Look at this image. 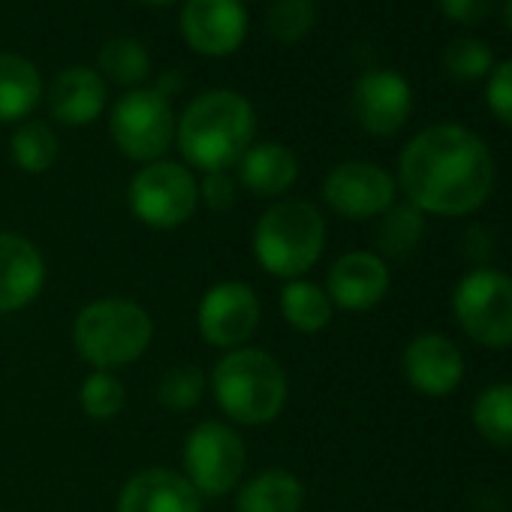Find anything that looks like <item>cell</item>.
Returning <instances> with one entry per match:
<instances>
[{"label":"cell","instance_id":"obj_24","mask_svg":"<svg viewBox=\"0 0 512 512\" xmlns=\"http://www.w3.org/2000/svg\"><path fill=\"white\" fill-rule=\"evenodd\" d=\"M97 64H100V70H97L100 76H106L109 82L124 85L130 91L139 88L151 73V58H148L145 46L130 37H112L100 49Z\"/></svg>","mask_w":512,"mask_h":512},{"label":"cell","instance_id":"obj_29","mask_svg":"<svg viewBox=\"0 0 512 512\" xmlns=\"http://www.w3.org/2000/svg\"><path fill=\"white\" fill-rule=\"evenodd\" d=\"M317 10L311 0H275L266 13V31L272 40L293 46L314 31Z\"/></svg>","mask_w":512,"mask_h":512},{"label":"cell","instance_id":"obj_4","mask_svg":"<svg viewBox=\"0 0 512 512\" xmlns=\"http://www.w3.org/2000/svg\"><path fill=\"white\" fill-rule=\"evenodd\" d=\"M253 260L281 281L305 278L326 250V220L308 199H278L253 226Z\"/></svg>","mask_w":512,"mask_h":512},{"label":"cell","instance_id":"obj_32","mask_svg":"<svg viewBox=\"0 0 512 512\" xmlns=\"http://www.w3.org/2000/svg\"><path fill=\"white\" fill-rule=\"evenodd\" d=\"M238 196V181L229 172H205L199 181V202L211 211H229Z\"/></svg>","mask_w":512,"mask_h":512},{"label":"cell","instance_id":"obj_33","mask_svg":"<svg viewBox=\"0 0 512 512\" xmlns=\"http://www.w3.org/2000/svg\"><path fill=\"white\" fill-rule=\"evenodd\" d=\"M437 4L440 13L458 25H479L494 10V0H437Z\"/></svg>","mask_w":512,"mask_h":512},{"label":"cell","instance_id":"obj_9","mask_svg":"<svg viewBox=\"0 0 512 512\" xmlns=\"http://www.w3.org/2000/svg\"><path fill=\"white\" fill-rule=\"evenodd\" d=\"M452 311L467 338L482 347H512V278L494 269L464 275L452 293Z\"/></svg>","mask_w":512,"mask_h":512},{"label":"cell","instance_id":"obj_34","mask_svg":"<svg viewBox=\"0 0 512 512\" xmlns=\"http://www.w3.org/2000/svg\"><path fill=\"white\" fill-rule=\"evenodd\" d=\"M154 91H160L163 97L178 94V91H181V76H178V73H166V76L154 85Z\"/></svg>","mask_w":512,"mask_h":512},{"label":"cell","instance_id":"obj_11","mask_svg":"<svg viewBox=\"0 0 512 512\" xmlns=\"http://www.w3.org/2000/svg\"><path fill=\"white\" fill-rule=\"evenodd\" d=\"M395 178L368 160L338 163L323 181V202L344 220H374L395 202Z\"/></svg>","mask_w":512,"mask_h":512},{"label":"cell","instance_id":"obj_17","mask_svg":"<svg viewBox=\"0 0 512 512\" xmlns=\"http://www.w3.org/2000/svg\"><path fill=\"white\" fill-rule=\"evenodd\" d=\"M115 512H202V497L178 470L145 467L121 485Z\"/></svg>","mask_w":512,"mask_h":512},{"label":"cell","instance_id":"obj_31","mask_svg":"<svg viewBox=\"0 0 512 512\" xmlns=\"http://www.w3.org/2000/svg\"><path fill=\"white\" fill-rule=\"evenodd\" d=\"M485 100L491 115L512 127V58L503 64H494V70L488 73V88H485Z\"/></svg>","mask_w":512,"mask_h":512},{"label":"cell","instance_id":"obj_7","mask_svg":"<svg viewBox=\"0 0 512 512\" xmlns=\"http://www.w3.org/2000/svg\"><path fill=\"white\" fill-rule=\"evenodd\" d=\"M175 127L178 118L172 112L169 97L154 88L127 91L109 115L112 142L127 160H136L142 166L163 160V154L175 142Z\"/></svg>","mask_w":512,"mask_h":512},{"label":"cell","instance_id":"obj_1","mask_svg":"<svg viewBox=\"0 0 512 512\" xmlns=\"http://www.w3.org/2000/svg\"><path fill=\"white\" fill-rule=\"evenodd\" d=\"M422 214L461 217L476 211L494 187L488 145L461 124H434L416 133L398 157V181Z\"/></svg>","mask_w":512,"mask_h":512},{"label":"cell","instance_id":"obj_26","mask_svg":"<svg viewBox=\"0 0 512 512\" xmlns=\"http://www.w3.org/2000/svg\"><path fill=\"white\" fill-rule=\"evenodd\" d=\"M473 425L491 446L512 449V383H494L476 398Z\"/></svg>","mask_w":512,"mask_h":512},{"label":"cell","instance_id":"obj_35","mask_svg":"<svg viewBox=\"0 0 512 512\" xmlns=\"http://www.w3.org/2000/svg\"><path fill=\"white\" fill-rule=\"evenodd\" d=\"M503 25L512 34V0H503Z\"/></svg>","mask_w":512,"mask_h":512},{"label":"cell","instance_id":"obj_14","mask_svg":"<svg viewBox=\"0 0 512 512\" xmlns=\"http://www.w3.org/2000/svg\"><path fill=\"white\" fill-rule=\"evenodd\" d=\"M335 308L341 311H371L389 293V269L380 253L371 250H350L332 263L326 287Z\"/></svg>","mask_w":512,"mask_h":512},{"label":"cell","instance_id":"obj_27","mask_svg":"<svg viewBox=\"0 0 512 512\" xmlns=\"http://www.w3.org/2000/svg\"><path fill=\"white\" fill-rule=\"evenodd\" d=\"M79 404L88 419L112 422L121 416V410L127 404V389L115 371H91L79 386Z\"/></svg>","mask_w":512,"mask_h":512},{"label":"cell","instance_id":"obj_10","mask_svg":"<svg viewBox=\"0 0 512 512\" xmlns=\"http://www.w3.org/2000/svg\"><path fill=\"white\" fill-rule=\"evenodd\" d=\"M263 305L256 290L244 281L211 284L196 308V329L208 347L223 353L247 347V341L260 329Z\"/></svg>","mask_w":512,"mask_h":512},{"label":"cell","instance_id":"obj_16","mask_svg":"<svg viewBox=\"0 0 512 512\" xmlns=\"http://www.w3.org/2000/svg\"><path fill=\"white\" fill-rule=\"evenodd\" d=\"M404 377L419 395L443 398L455 392L464 377L461 350L446 335H416L404 350Z\"/></svg>","mask_w":512,"mask_h":512},{"label":"cell","instance_id":"obj_36","mask_svg":"<svg viewBox=\"0 0 512 512\" xmlns=\"http://www.w3.org/2000/svg\"><path fill=\"white\" fill-rule=\"evenodd\" d=\"M139 4H148V7H169L175 0H139Z\"/></svg>","mask_w":512,"mask_h":512},{"label":"cell","instance_id":"obj_12","mask_svg":"<svg viewBox=\"0 0 512 512\" xmlns=\"http://www.w3.org/2000/svg\"><path fill=\"white\" fill-rule=\"evenodd\" d=\"M350 109L365 133L392 136L407 124L413 112L410 82L395 70H368L353 85Z\"/></svg>","mask_w":512,"mask_h":512},{"label":"cell","instance_id":"obj_13","mask_svg":"<svg viewBox=\"0 0 512 512\" xmlns=\"http://www.w3.org/2000/svg\"><path fill=\"white\" fill-rule=\"evenodd\" d=\"M181 34L199 55H232L247 37L244 4L241 0H187L181 13Z\"/></svg>","mask_w":512,"mask_h":512},{"label":"cell","instance_id":"obj_6","mask_svg":"<svg viewBox=\"0 0 512 512\" xmlns=\"http://www.w3.org/2000/svg\"><path fill=\"white\" fill-rule=\"evenodd\" d=\"M184 479L196 488L199 497H223L232 494L247 467V446L241 434L217 419L196 422L181 446Z\"/></svg>","mask_w":512,"mask_h":512},{"label":"cell","instance_id":"obj_30","mask_svg":"<svg viewBox=\"0 0 512 512\" xmlns=\"http://www.w3.org/2000/svg\"><path fill=\"white\" fill-rule=\"evenodd\" d=\"M443 67L458 82H479L494 70V55L476 37H455L443 49Z\"/></svg>","mask_w":512,"mask_h":512},{"label":"cell","instance_id":"obj_20","mask_svg":"<svg viewBox=\"0 0 512 512\" xmlns=\"http://www.w3.org/2000/svg\"><path fill=\"white\" fill-rule=\"evenodd\" d=\"M305 485L284 467H269L235 488V512H302Z\"/></svg>","mask_w":512,"mask_h":512},{"label":"cell","instance_id":"obj_23","mask_svg":"<svg viewBox=\"0 0 512 512\" xmlns=\"http://www.w3.org/2000/svg\"><path fill=\"white\" fill-rule=\"evenodd\" d=\"M425 235V214L410 205V202H392L380 217H377V247L383 256H401L413 253Z\"/></svg>","mask_w":512,"mask_h":512},{"label":"cell","instance_id":"obj_8","mask_svg":"<svg viewBox=\"0 0 512 512\" xmlns=\"http://www.w3.org/2000/svg\"><path fill=\"white\" fill-rule=\"evenodd\" d=\"M130 211L148 229H178L184 226L199 205V181L193 172L172 160L145 163L127 190Z\"/></svg>","mask_w":512,"mask_h":512},{"label":"cell","instance_id":"obj_19","mask_svg":"<svg viewBox=\"0 0 512 512\" xmlns=\"http://www.w3.org/2000/svg\"><path fill=\"white\" fill-rule=\"evenodd\" d=\"M238 184L253 196L278 199L299 178V157L281 142H256L238 160Z\"/></svg>","mask_w":512,"mask_h":512},{"label":"cell","instance_id":"obj_28","mask_svg":"<svg viewBox=\"0 0 512 512\" xmlns=\"http://www.w3.org/2000/svg\"><path fill=\"white\" fill-rule=\"evenodd\" d=\"M205 389H208L205 371H199L196 365H175V368H169L160 377L157 401H160L163 410L187 413V410H193L205 398Z\"/></svg>","mask_w":512,"mask_h":512},{"label":"cell","instance_id":"obj_15","mask_svg":"<svg viewBox=\"0 0 512 512\" xmlns=\"http://www.w3.org/2000/svg\"><path fill=\"white\" fill-rule=\"evenodd\" d=\"M46 287L40 247L19 232H0V314L25 311Z\"/></svg>","mask_w":512,"mask_h":512},{"label":"cell","instance_id":"obj_18","mask_svg":"<svg viewBox=\"0 0 512 512\" xmlns=\"http://www.w3.org/2000/svg\"><path fill=\"white\" fill-rule=\"evenodd\" d=\"M106 109V79L94 67L58 73L49 91V112L64 127H88Z\"/></svg>","mask_w":512,"mask_h":512},{"label":"cell","instance_id":"obj_21","mask_svg":"<svg viewBox=\"0 0 512 512\" xmlns=\"http://www.w3.org/2000/svg\"><path fill=\"white\" fill-rule=\"evenodd\" d=\"M43 97L40 70L13 52H0V124L25 121Z\"/></svg>","mask_w":512,"mask_h":512},{"label":"cell","instance_id":"obj_3","mask_svg":"<svg viewBox=\"0 0 512 512\" xmlns=\"http://www.w3.org/2000/svg\"><path fill=\"white\" fill-rule=\"evenodd\" d=\"M208 389L220 413L247 428H260L275 422L290 398V383L284 365L260 347H238L223 353L211 374Z\"/></svg>","mask_w":512,"mask_h":512},{"label":"cell","instance_id":"obj_22","mask_svg":"<svg viewBox=\"0 0 512 512\" xmlns=\"http://www.w3.org/2000/svg\"><path fill=\"white\" fill-rule=\"evenodd\" d=\"M335 305L329 299V293L308 281V278H296L287 281L281 290V317L287 320L290 329L302 332V335H317L332 323Z\"/></svg>","mask_w":512,"mask_h":512},{"label":"cell","instance_id":"obj_25","mask_svg":"<svg viewBox=\"0 0 512 512\" xmlns=\"http://www.w3.org/2000/svg\"><path fill=\"white\" fill-rule=\"evenodd\" d=\"M13 163L28 175H43L58 160V136L46 121H25L10 139Z\"/></svg>","mask_w":512,"mask_h":512},{"label":"cell","instance_id":"obj_5","mask_svg":"<svg viewBox=\"0 0 512 512\" xmlns=\"http://www.w3.org/2000/svg\"><path fill=\"white\" fill-rule=\"evenodd\" d=\"M151 341L154 320L133 299H97L85 305L73 323V347L91 371L127 368L148 353Z\"/></svg>","mask_w":512,"mask_h":512},{"label":"cell","instance_id":"obj_2","mask_svg":"<svg viewBox=\"0 0 512 512\" xmlns=\"http://www.w3.org/2000/svg\"><path fill=\"white\" fill-rule=\"evenodd\" d=\"M256 136V112L247 97L217 88L199 94L175 127L184 160L202 172H229L238 166Z\"/></svg>","mask_w":512,"mask_h":512},{"label":"cell","instance_id":"obj_37","mask_svg":"<svg viewBox=\"0 0 512 512\" xmlns=\"http://www.w3.org/2000/svg\"><path fill=\"white\" fill-rule=\"evenodd\" d=\"M0 512H4V509H0Z\"/></svg>","mask_w":512,"mask_h":512}]
</instances>
